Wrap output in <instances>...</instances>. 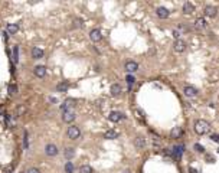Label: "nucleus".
<instances>
[{"label":"nucleus","mask_w":219,"mask_h":173,"mask_svg":"<svg viewBox=\"0 0 219 173\" xmlns=\"http://www.w3.org/2000/svg\"><path fill=\"white\" fill-rule=\"evenodd\" d=\"M123 118H124V114H121L120 111H111V113H110V116H108V120L113 121V123H118Z\"/></svg>","instance_id":"obj_6"},{"label":"nucleus","mask_w":219,"mask_h":173,"mask_svg":"<svg viewBox=\"0 0 219 173\" xmlns=\"http://www.w3.org/2000/svg\"><path fill=\"white\" fill-rule=\"evenodd\" d=\"M182 134H183V130H182V127H173V130L170 131L172 139H179V137H182Z\"/></svg>","instance_id":"obj_16"},{"label":"nucleus","mask_w":219,"mask_h":173,"mask_svg":"<svg viewBox=\"0 0 219 173\" xmlns=\"http://www.w3.org/2000/svg\"><path fill=\"white\" fill-rule=\"evenodd\" d=\"M67 134H68V137H69L71 140H77V139H79V136H81V130H79V127H77V125H71V127H68Z\"/></svg>","instance_id":"obj_2"},{"label":"nucleus","mask_w":219,"mask_h":173,"mask_svg":"<svg viewBox=\"0 0 219 173\" xmlns=\"http://www.w3.org/2000/svg\"><path fill=\"white\" fill-rule=\"evenodd\" d=\"M63 155H65V157H67V159H72L75 156V150L72 147H68V149L63 150Z\"/></svg>","instance_id":"obj_24"},{"label":"nucleus","mask_w":219,"mask_h":173,"mask_svg":"<svg viewBox=\"0 0 219 173\" xmlns=\"http://www.w3.org/2000/svg\"><path fill=\"white\" fill-rule=\"evenodd\" d=\"M183 92H185L186 97H190V98L198 95V90H196L195 86H192V85H186L185 88H183Z\"/></svg>","instance_id":"obj_7"},{"label":"nucleus","mask_w":219,"mask_h":173,"mask_svg":"<svg viewBox=\"0 0 219 173\" xmlns=\"http://www.w3.org/2000/svg\"><path fill=\"white\" fill-rule=\"evenodd\" d=\"M43 56V51L40 48H33L32 49V58L33 59H40Z\"/></svg>","instance_id":"obj_22"},{"label":"nucleus","mask_w":219,"mask_h":173,"mask_svg":"<svg viewBox=\"0 0 219 173\" xmlns=\"http://www.w3.org/2000/svg\"><path fill=\"white\" fill-rule=\"evenodd\" d=\"M74 107H75V100L68 98V100H65V101H63V104H62V111H67V110H74Z\"/></svg>","instance_id":"obj_11"},{"label":"nucleus","mask_w":219,"mask_h":173,"mask_svg":"<svg viewBox=\"0 0 219 173\" xmlns=\"http://www.w3.org/2000/svg\"><path fill=\"white\" fill-rule=\"evenodd\" d=\"M74 26H75V28H81V26H82V20L78 19V17H75V19H74Z\"/></svg>","instance_id":"obj_31"},{"label":"nucleus","mask_w":219,"mask_h":173,"mask_svg":"<svg viewBox=\"0 0 219 173\" xmlns=\"http://www.w3.org/2000/svg\"><path fill=\"white\" fill-rule=\"evenodd\" d=\"M156 15H157L160 19H167L169 15H170V12H169L166 7H162V6H160V7L156 9Z\"/></svg>","instance_id":"obj_14"},{"label":"nucleus","mask_w":219,"mask_h":173,"mask_svg":"<svg viewBox=\"0 0 219 173\" xmlns=\"http://www.w3.org/2000/svg\"><path fill=\"white\" fill-rule=\"evenodd\" d=\"M183 150H185L183 146H174L173 147V156L176 157V159H180L182 155H183Z\"/></svg>","instance_id":"obj_18"},{"label":"nucleus","mask_w":219,"mask_h":173,"mask_svg":"<svg viewBox=\"0 0 219 173\" xmlns=\"http://www.w3.org/2000/svg\"><path fill=\"white\" fill-rule=\"evenodd\" d=\"M26 173H40V170H39V169H36V167H30Z\"/></svg>","instance_id":"obj_34"},{"label":"nucleus","mask_w":219,"mask_h":173,"mask_svg":"<svg viewBox=\"0 0 219 173\" xmlns=\"http://www.w3.org/2000/svg\"><path fill=\"white\" fill-rule=\"evenodd\" d=\"M124 173H130V170H124Z\"/></svg>","instance_id":"obj_39"},{"label":"nucleus","mask_w":219,"mask_h":173,"mask_svg":"<svg viewBox=\"0 0 219 173\" xmlns=\"http://www.w3.org/2000/svg\"><path fill=\"white\" fill-rule=\"evenodd\" d=\"M193 12H195V6H193L192 3L186 2V3L183 5V13H185V15H192Z\"/></svg>","instance_id":"obj_19"},{"label":"nucleus","mask_w":219,"mask_h":173,"mask_svg":"<svg viewBox=\"0 0 219 173\" xmlns=\"http://www.w3.org/2000/svg\"><path fill=\"white\" fill-rule=\"evenodd\" d=\"M6 29H7V33H10V35H15V33H17V30H19V26H17L16 23H9Z\"/></svg>","instance_id":"obj_23"},{"label":"nucleus","mask_w":219,"mask_h":173,"mask_svg":"<svg viewBox=\"0 0 219 173\" xmlns=\"http://www.w3.org/2000/svg\"><path fill=\"white\" fill-rule=\"evenodd\" d=\"M134 146H136L137 149H144V147H146V139H144L143 136H137L136 140H134Z\"/></svg>","instance_id":"obj_17"},{"label":"nucleus","mask_w":219,"mask_h":173,"mask_svg":"<svg viewBox=\"0 0 219 173\" xmlns=\"http://www.w3.org/2000/svg\"><path fill=\"white\" fill-rule=\"evenodd\" d=\"M26 110H28V108H26V105H25V104H20V105L16 108V116H17V117L23 116V114L26 113Z\"/></svg>","instance_id":"obj_25"},{"label":"nucleus","mask_w":219,"mask_h":173,"mask_svg":"<svg viewBox=\"0 0 219 173\" xmlns=\"http://www.w3.org/2000/svg\"><path fill=\"white\" fill-rule=\"evenodd\" d=\"M118 137V133L115 130H108V131L104 133V139H108V140H113V139H117Z\"/></svg>","instance_id":"obj_21"},{"label":"nucleus","mask_w":219,"mask_h":173,"mask_svg":"<svg viewBox=\"0 0 219 173\" xmlns=\"http://www.w3.org/2000/svg\"><path fill=\"white\" fill-rule=\"evenodd\" d=\"M195 150H198L199 153H203V151H205V149H203L201 144H195Z\"/></svg>","instance_id":"obj_33"},{"label":"nucleus","mask_w":219,"mask_h":173,"mask_svg":"<svg viewBox=\"0 0 219 173\" xmlns=\"http://www.w3.org/2000/svg\"><path fill=\"white\" fill-rule=\"evenodd\" d=\"M75 111L74 110H67V111H62V120H63V123H68V124H71L74 120H75Z\"/></svg>","instance_id":"obj_4"},{"label":"nucleus","mask_w":219,"mask_h":173,"mask_svg":"<svg viewBox=\"0 0 219 173\" xmlns=\"http://www.w3.org/2000/svg\"><path fill=\"white\" fill-rule=\"evenodd\" d=\"M20 173H26V172H20Z\"/></svg>","instance_id":"obj_40"},{"label":"nucleus","mask_w":219,"mask_h":173,"mask_svg":"<svg viewBox=\"0 0 219 173\" xmlns=\"http://www.w3.org/2000/svg\"><path fill=\"white\" fill-rule=\"evenodd\" d=\"M79 173H94V170L90 164H82L79 167Z\"/></svg>","instance_id":"obj_26"},{"label":"nucleus","mask_w":219,"mask_h":173,"mask_svg":"<svg viewBox=\"0 0 219 173\" xmlns=\"http://www.w3.org/2000/svg\"><path fill=\"white\" fill-rule=\"evenodd\" d=\"M210 139H212L213 141H219V136H216V134H213V136H212Z\"/></svg>","instance_id":"obj_37"},{"label":"nucleus","mask_w":219,"mask_h":173,"mask_svg":"<svg viewBox=\"0 0 219 173\" xmlns=\"http://www.w3.org/2000/svg\"><path fill=\"white\" fill-rule=\"evenodd\" d=\"M33 72H35V75H36L38 78H43V77L46 75V68L42 67V65H38V67H35Z\"/></svg>","instance_id":"obj_13"},{"label":"nucleus","mask_w":219,"mask_h":173,"mask_svg":"<svg viewBox=\"0 0 219 173\" xmlns=\"http://www.w3.org/2000/svg\"><path fill=\"white\" fill-rule=\"evenodd\" d=\"M9 92H10V94H16V92H17V86H16V85H10V86H9Z\"/></svg>","instance_id":"obj_32"},{"label":"nucleus","mask_w":219,"mask_h":173,"mask_svg":"<svg viewBox=\"0 0 219 173\" xmlns=\"http://www.w3.org/2000/svg\"><path fill=\"white\" fill-rule=\"evenodd\" d=\"M182 35H183V33H182L179 29H174V30H173V36H174V39H176V40H177V39H180V36H182Z\"/></svg>","instance_id":"obj_30"},{"label":"nucleus","mask_w":219,"mask_h":173,"mask_svg":"<svg viewBox=\"0 0 219 173\" xmlns=\"http://www.w3.org/2000/svg\"><path fill=\"white\" fill-rule=\"evenodd\" d=\"M110 92H111L113 97H118V95L123 92L121 85H118V84H113V85H111V88H110Z\"/></svg>","instance_id":"obj_15"},{"label":"nucleus","mask_w":219,"mask_h":173,"mask_svg":"<svg viewBox=\"0 0 219 173\" xmlns=\"http://www.w3.org/2000/svg\"><path fill=\"white\" fill-rule=\"evenodd\" d=\"M189 170H190V173H198V170H195V169H193V167H190V169H189Z\"/></svg>","instance_id":"obj_38"},{"label":"nucleus","mask_w":219,"mask_h":173,"mask_svg":"<svg viewBox=\"0 0 219 173\" xmlns=\"http://www.w3.org/2000/svg\"><path fill=\"white\" fill-rule=\"evenodd\" d=\"M206 26H208V22H206L205 17H198L195 20V28L196 29H205Z\"/></svg>","instance_id":"obj_12"},{"label":"nucleus","mask_w":219,"mask_h":173,"mask_svg":"<svg viewBox=\"0 0 219 173\" xmlns=\"http://www.w3.org/2000/svg\"><path fill=\"white\" fill-rule=\"evenodd\" d=\"M125 81H127V84H128V85L131 86V85H134V82H136V78H134L133 75H127Z\"/></svg>","instance_id":"obj_29"},{"label":"nucleus","mask_w":219,"mask_h":173,"mask_svg":"<svg viewBox=\"0 0 219 173\" xmlns=\"http://www.w3.org/2000/svg\"><path fill=\"white\" fill-rule=\"evenodd\" d=\"M203 13L208 16V17H215L216 15H218V7H215V6H206L205 9H203Z\"/></svg>","instance_id":"obj_10"},{"label":"nucleus","mask_w":219,"mask_h":173,"mask_svg":"<svg viewBox=\"0 0 219 173\" xmlns=\"http://www.w3.org/2000/svg\"><path fill=\"white\" fill-rule=\"evenodd\" d=\"M45 153H46V156H49V157H55V156L59 153V150H58V147H56L53 143H48V144L45 146Z\"/></svg>","instance_id":"obj_3"},{"label":"nucleus","mask_w":219,"mask_h":173,"mask_svg":"<svg viewBox=\"0 0 219 173\" xmlns=\"http://www.w3.org/2000/svg\"><path fill=\"white\" fill-rule=\"evenodd\" d=\"M209 128H210V124L205 120H198L195 123V133L196 134H199V136H203L209 131Z\"/></svg>","instance_id":"obj_1"},{"label":"nucleus","mask_w":219,"mask_h":173,"mask_svg":"<svg viewBox=\"0 0 219 173\" xmlns=\"http://www.w3.org/2000/svg\"><path fill=\"white\" fill-rule=\"evenodd\" d=\"M74 170H75V167H74L72 162H67V163H65V173H74Z\"/></svg>","instance_id":"obj_27"},{"label":"nucleus","mask_w":219,"mask_h":173,"mask_svg":"<svg viewBox=\"0 0 219 173\" xmlns=\"http://www.w3.org/2000/svg\"><path fill=\"white\" fill-rule=\"evenodd\" d=\"M173 49L176 51V52H185L186 51V42L185 40H182V39H177L176 42L173 43Z\"/></svg>","instance_id":"obj_5"},{"label":"nucleus","mask_w":219,"mask_h":173,"mask_svg":"<svg viewBox=\"0 0 219 173\" xmlns=\"http://www.w3.org/2000/svg\"><path fill=\"white\" fill-rule=\"evenodd\" d=\"M90 39L92 40V42H100L101 39H102V35H101V30L100 29H92L91 32H90Z\"/></svg>","instance_id":"obj_8"},{"label":"nucleus","mask_w":219,"mask_h":173,"mask_svg":"<svg viewBox=\"0 0 219 173\" xmlns=\"http://www.w3.org/2000/svg\"><path fill=\"white\" fill-rule=\"evenodd\" d=\"M134 113H136V116H137V118H143V113H141L140 110H134Z\"/></svg>","instance_id":"obj_36"},{"label":"nucleus","mask_w":219,"mask_h":173,"mask_svg":"<svg viewBox=\"0 0 219 173\" xmlns=\"http://www.w3.org/2000/svg\"><path fill=\"white\" fill-rule=\"evenodd\" d=\"M17 56H19V48H17V46H15V48H13V55H12L13 62H17Z\"/></svg>","instance_id":"obj_28"},{"label":"nucleus","mask_w":219,"mask_h":173,"mask_svg":"<svg viewBox=\"0 0 219 173\" xmlns=\"http://www.w3.org/2000/svg\"><path fill=\"white\" fill-rule=\"evenodd\" d=\"M68 88H69V84H68L67 81L59 82V84L56 85V90H58L59 92H67V91H68Z\"/></svg>","instance_id":"obj_20"},{"label":"nucleus","mask_w":219,"mask_h":173,"mask_svg":"<svg viewBox=\"0 0 219 173\" xmlns=\"http://www.w3.org/2000/svg\"><path fill=\"white\" fill-rule=\"evenodd\" d=\"M23 146H25V149L28 147V133L25 131V137H23Z\"/></svg>","instance_id":"obj_35"},{"label":"nucleus","mask_w":219,"mask_h":173,"mask_svg":"<svg viewBox=\"0 0 219 173\" xmlns=\"http://www.w3.org/2000/svg\"><path fill=\"white\" fill-rule=\"evenodd\" d=\"M137 69H139V63H137V62H134V61L125 62V71H127V72L133 74V72H136Z\"/></svg>","instance_id":"obj_9"}]
</instances>
